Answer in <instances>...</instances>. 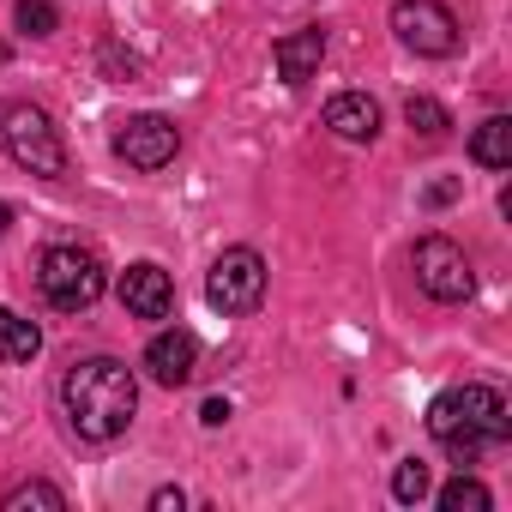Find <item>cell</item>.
Here are the masks:
<instances>
[{"label": "cell", "mask_w": 512, "mask_h": 512, "mask_svg": "<svg viewBox=\"0 0 512 512\" xmlns=\"http://www.w3.org/2000/svg\"><path fill=\"white\" fill-rule=\"evenodd\" d=\"M61 404H67V422L79 440H121L133 428V410H139V380L127 362L115 356H91V362H73L67 380H61Z\"/></svg>", "instance_id": "6da1fadb"}, {"label": "cell", "mask_w": 512, "mask_h": 512, "mask_svg": "<svg viewBox=\"0 0 512 512\" xmlns=\"http://www.w3.org/2000/svg\"><path fill=\"white\" fill-rule=\"evenodd\" d=\"M428 434L458 458V464H476L488 446H506L512 434V416H506V398L494 386H452L428 404Z\"/></svg>", "instance_id": "7a4b0ae2"}, {"label": "cell", "mask_w": 512, "mask_h": 512, "mask_svg": "<svg viewBox=\"0 0 512 512\" xmlns=\"http://www.w3.org/2000/svg\"><path fill=\"white\" fill-rule=\"evenodd\" d=\"M37 284L49 296V308L61 314H85L103 302L109 290V266H103V253L97 247H79V241H55L37 253Z\"/></svg>", "instance_id": "3957f363"}, {"label": "cell", "mask_w": 512, "mask_h": 512, "mask_svg": "<svg viewBox=\"0 0 512 512\" xmlns=\"http://www.w3.org/2000/svg\"><path fill=\"white\" fill-rule=\"evenodd\" d=\"M0 151H7L25 175H43V181H61L67 175L61 127L37 103H7V109H0Z\"/></svg>", "instance_id": "277c9868"}, {"label": "cell", "mask_w": 512, "mask_h": 512, "mask_svg": "<svg viewBox=\"0 0 512 512\" xmlns=\"http://www.w3.org/2000/svg\"><path fill=\"white\" fill-rule=\"evenodd\" d=\"M266 296V260L253 247H223L217 266L205 272V302L217 314H253Z\"/></svg>", "instance_id": "5b68a950"}, {"label": "cell", "mask_w": 512, "mask_h": 512, "mask_svg": "<svg viewBox=\"0 0 512 512\" xmlns=\"http://www.w3.org/2000/svg\"><path fill=\"white\" fill-rule=\"evenodd\" d=\"M410 266H416V284H422V296H434V302H470V290H476V272H470V253L458 247V241H446V235H422L416 241V253H410Z\"/></svg>", "instance_id": "8992f818"}, {"label": "cell", "mask_w": 512, "mask_h": 512, "mask_svg": "<svg viewBox=\"0 0 512 512\" xmlns=\"http://www.w3.org/2000/svg\"><path fill=\"white\" fill-rule=\"evenodd\" d=\"M392 37H398L410 55L440 61V55L458 49V19L440 7V0H398V7H392Z\"/></svg>", "instance_id": "52a82bcc"}, {"label": "cell", "mask_w": 512, "mask_h": 512, "mask_svg": "<svg viewBox=\"0 0 512 512\" xmlns=\"http://www.w3.org/2000/svg\"><path fill=\"white\" fill-rule=\"evenodd\" d=\"M175 151H181V127H175L169 115H127V121L115 127V157L133 163V169H145V175L169 169Z\"/></svg>", "instance_id": "ba28073f"}, {"label": "cell", "mask_w": 512, "mask_h": 512, "mask_svg": "<svg viewBox=\"0 0 512 512\" xmlns=\"http://www.w3.org/2000/svg\"><path fill=\"white\" fill-rule=\"evenodd\" d=\"M121 302H127L133 320H169V308H175V284H169L163 266L139 260V266L121 272Z\"/></svg>", "instance_id": "9c48e42d"}, {"label": "cell", "mask_w": 512, "mask_h": 512, "mask_svg": "<svg viewBox=\"0 0 512 512\" xmlns=\"http://www.w3.org/2000/svg\"><path fill=\"white\" fill-rule=\"evenodd\" d=\"M193 368H199V344H193V332H157V338L145 344V374H151L157 386H187Z\"/></svg>", "instance_id": "30bf717a"}, {"label": "cell", "mask_w": 512, "mask_h": 512, "mask_svg": "<svg viewBox=\"0 0 512 512\" xmlns=\"http://www.w3.org/2000/svg\"><path fill=\"white\" fill-rule=\"evenodd\" d=\"M272 61H278V79H284V85H308V79L320 73V61H326V31L308 25V31L278 37V43H272Z\"/></svg>", "instance_id": "8fae6325"}, {"label": "cell", "mask_w": 512, "mask_h": 512, "mask_svg": "<svg viewBox=\"0 0 512 512\" xmlns=\"http://www.w3.org/2000/svg\"><path fill=\"white\" fill-rule=\"evenodd\" d=\"M326 127H332L338 139H350V145H374V133H380V103L362 97V91H344V97L326 103Z\"/></svg>", "instance_id": "7c38bea8"}, {"label": "cell", "mask_w": 512, "mask_h": 512, "mask_svg": "<svg viewBox=\"0 0 512 512\" xmlns=\"http://www.w3.org/2000/svg\"><path fill=\"white\" fill-rule=\"evenodd\" d=\"M37 350H43L37 320H25V314H13V308H0V362L25 368V362H37Z\"/></svg>", "instance_id": "4fadbf2b"}, {"label": "cell", "mask_w": 512, "mask_h": 512, "mask_svg": "<svg viewBox=\"0 0 512 512\" xmlns=\"http://www.w3.org/2000/svg\"><path fill=\"white\" fill-rule=\"evenodd\" d=\"M470 163H482V169H512V121H506V115H488V121L470 133Z\"/></svg>", "instance_id": "5bb4252c"}, {"label": "cell", "mask_w": 512, "mask_h": 512, "mask_svg": "<svg viewBox=\"0 0 512 512\" xmlns=\"http://www.w3.org/2000/svg\"><path fill=\"white\" fill-rule=\"evenodd\" d=\"M488 506H494V494H488L476 476H464V470L440 488V512H488Z\"/></svg>", "instance_id": "9a60e30c"}, {"label": "cell", "mask_w": 512, "mask_h": 512, "mask_svg": "<svg viewBox=\"0 0 512 512\" xmlns=\"http://www.w3.org/2000/svg\"><path fill=\"white\" fill-rule=\"evenodd\" d=\"M31 506H43V512H67V494H61L55 482H19L7 500H0V512H31Z\"/></svg>", "instance_id": "2e32d148"}, {"label": "cell", "mask_w": 512, "mask_h": 512, "mask_svg": "<svg viewBox=\"0 0 512 512\" xmlns=\"http://www.w3.org/2000/svg\"><path fill=\"white\" fill-rule=\"evenodd\" d=\"M404 121H410V133H422V139H446V127H452L446 103H434V97H410V103H404Z\"/></svg>", "instance_id": "e0dca14e"}, {"label": "cell", "mask_w": 512, "mask_h": 512, "mask_svg": "<svg viewBox=\"0 0 512 512\" xmlns=\"http://www.w3.org/2000/svg\"><path fill=\"white\" fill-rule=\"evenodd\" d=\"M428 488H434V482H428V464H422V458H404V464L392 470V494H398L404 506H422Z\"/></svg>", "instance_id": "ac0fdd59"}, {"label": "cell", "mask_w": 512, "mask_h": 512, "mask_svg": "<svg viewBox=\"0 0 512 512\" xmlns=\"http://www.w3.org/2000/svg\"><path fill=\"white\" fill-rule=\"evenodd\" d=\"M13 25H19L25 37H55L61 13L49 7V0H19V7H13Z\"/></svg>", "instance_id": "d6986e66"}, {"label": "cell", "mask_w": 512, "mask_h": 512, "mask_svg": "<svg viewBox=\"0 0 512 512\" xmlns=\"http://www.w3.org/2000/svg\"><path fill=\"white\" fill-rule=\"evenodd\" d=\"M199 422H205V428H223V422H229V398H205Z\"/></svg>", "instance_id": "ffe728a7"}, {"label": "cell", "mask_w": 512, "mask_h": 512, "mask_svg": "<svg viewBox=\"0 0 512 512\" xmlns=\"http://www.w3.org/2000/svg\"><path fill=\"white\" fill-rule=\"evenodd\" d=\"M422 199H428V205H452V199H458V181H434Z\"/></svg>", "instance_id": "44dd1931"}, {"label": "cell", "mask_w": 512, "mask_h": 512, "mask_svg": "<svg viewBox=\"0 0 512 512\" xmlns=\"http://www.w3.org/2000/svg\"><path fill=\"white\" fill-rule=\"evenodd\" d=\"M151 512H181V488H157L151 494Z\"/></svg>", "instance_id": "7402d4cb"}, {"label": "cell", "mask_w": 512, "mask_h": 512, "mask_svg": "<svg viewBox=\"0 0 512 512\" xmlns=\"http://www.w3.org/2000/svg\"><path fill=\"white\" fill-rule=\"evenodd\" d=\"M13 229V211H7V199H0V235H7Z\"/></svg>", "instance_id": "603a6c76"}]
</instances>
